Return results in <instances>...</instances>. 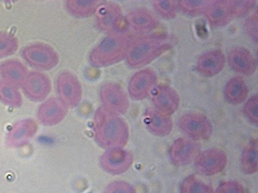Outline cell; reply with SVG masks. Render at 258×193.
<instances>
[{
    "label": "cell",
    "mask_w": 258,
    "mask_h": 193,
    "mask_svg": "<svg viewBox=\"0 0 258 193\" xmlns=\"http://www.w3.org/2000/svg\"><path fill=\"white\" fill-rule=\"evenodd\" d=\"M34 123L30 120L21 122L17 125L18 128H16L13 134V138L14 141H23L29 135V130Z\"/></svg>",
    "instance_id": "cell-35"
},
{
    "label": "cell",
    "mask_w": 258,
    "mask_h": 193,
    "mask_svg": "<svg viewBox=\"0 0 258 193\" xmlns=\"http://www.w3.org/2000/svg\"><path fill=\"white\" fill-rule=\"evenodd\" d=\"M257 140H252L245 148L241 158V167L246 174L256 172L258 167Z\"/></svg>",
    "instance_id": "cell-24"
},
{
    "label": "cell",
    "mask_w": 258,
    "mask_h": 193,
    "mask_svg": "<svg viewBox=\"0 0 258 193\" xmlns=\"http://www.w3.org/2000/svg\"><path fill=\"white\" fill-rule=\"evenodd\" d=\"M228 62L234 71L245 76L252 75L256 70L255 59L249 50L242 47H236L230 50Z\"/></svg>",
    "instance_id": "cell-15"
},
{
    "label": "cell",
    "mask_w": 258,
    "mask_h": 193,
    "mask_svg": "<svg viewBox=\"0 0 258 193\" xmlns=\"http://www.w3.org/2000/svg\"><path fill=\"white\" fill-rule=\"evenodd\" d=\"M178 2L172 0H156L153 3L157 14L163 18L171 20L175 18L178 12Z\"/></svg>",
    "instance_id": "cell-28"
},
{
    "label": "cell",
    "mask_w": 258,
    "mask_h": 193,
    "mask_svg": "<svg viewBox=\"0 0 258 193\" xmlns=\"http://www.w3.org/2000/svg\"><path fill=\"white\" fill-rule=\"evenodd\" d=\"M94 132L97 143L107 149L123 148L128 139L125 121L103 106L99 107L95 114Z\"/></svg>",
    "instance_id": "cell-1"
},
{
    "label": "cell",
    "mask_w": 258,
    "mask_h": 193,
    "mask_svg": "<svg viewBox=\"0 0 258 193\" xmlns=\"http://www.w3.org/2000/svg\"><path fill=\"white\" fill-rule=\"evenodd\" d=\"M132 40L123 32L108 34L94 47L89 55V62L95 68L114 65L125 59Z\"/></svg>",
    "instance_id": "cell-3"
},
{
    "label": "cell",
    "mask_w": 258,
    "mask_h": 193,
    "mask_svg": "<svg viewBox=\"0 0 258 193\" xmlns=\"http://www.w3.org/2000/svg\"><path fill=\"white\" fill-rule=\"evenodd\" d=\"M244 114L247 119L252 124H258V96H251L245 103L244 107Z\"/></svg>",
    "instance_id": "cell-31"
},
{
    "label": "cell",
    "mask_w": 258,
    "mask_h": 193,
    "mask_svg": "<svg viewBox=\"0 0 258 193\" xmlns=\"http://www.w3.org/2000/svg\"><path fill=\"white\" fill-rule=\"evenodd\" d=\"M210 2L209 0H182L178 2V7L185 15L197 17L205 13Z\"/></svg>",
    "instance_id": "cell-27"
},
{
    "label": "cell",
    "mask_w": 258,
    "mask_h": 193,
    "mask_svg": "<svg viewBox=\"0 0 258 193\" xmlns=\"http://www.w3.org/2000/svg\"><path fill=\"white\" fill-rule=\"evenodd\" d=\"M68 107L60 99L50 98L39 107L38 116L46 125H56L61 122L68 113Z\"/></svg>",
    "instance_id": "cell-18"
},
{
    "label": "cell",
    "mask_w": 258,
    "mask_h": 193,
    "mask_svg": "<svg viewBox=\"0 0 258 193\" xmlns=\"http://www.w3.org/2000/svg\"><path fill=\"white\" fill-rule=\"evenodd\" d=\"M125 21L127 26L140 33L151 32L159 25L156 16L145 8H138L129 12L125 18Z\"/></svg>",
    "instance_id": "cell-16"
},
{
    "label": "cell",
    "mask_w": 258,
    "mask_h": 193,
    "mask_svg": "<svg viewBox=\"0 0 258 193\" xmlns=\"http://www.w3.org/2000/svg\"><path fill=\"white\" fill-rule=\"evenodd\" d=\"M95 15L96 24L101 32L109 34L120 32L123 17L119 5L105 2L99 8Z\"/></svg>",
    "instance_id": "cell-8"
},
{
    "label": "cell",
    "mask_w": 258,
    "mask_h": 193,
    "mask_svg": "<svg viewBox=\"0 0 258 193\" xmlns=\"http://www.w3.org/2000/svg\"><path fill=\"white\" fill-rule=\"evenodd\" d=\"M233 17H242L249 13L255 5L253 0H231L229 1Z\"/></svg>",
    "instance_id": "cell-30"
},
{
    "label": "cell",
    "mask_w": 258,
    "mask_h": 193,
    "mask_svg": "<svg viewBox=\"0 0 258 193\" xmlns=\"http://www.w3.org/2000/svg\"><path fill=\"white\" fill-rule=\"evenodd\" d=\"M52 88L51 81L45 74L33 71L28 73L23 88L26 96L34 102L45 100L50 93Z\"/></svg>",
    "instance_id": "cell-12"
},
{
    "label": "cell",
    "mask_w": 258,
    "mask_h": 193,
    "mask_svg": "<svg viewBox=\"0 0 258 193\" xmlns=\"http://www.w3.org/2000/svg\"><path fill=\"white\" fill-rule=\"evenodd\" d=\"M248 89L244 80L241 77L231 78L224 88V96L227 101L232 105H239L247 98Z\"/></svg>",
    "instance_id": "cell-23"
},
{
    "label": "cell",
    "mask_w": 258,
    "mask_h": 193,
    "mask_svg": "<svg viewBox=\"0 0 258 193\" xmlns=\"http://www.w3.org/2000/svg\"><path fill=\"white\" fill-rule=\"evenodd\" d=\"M28 74L27 68L19 60H8L0 65V75L3 80L16 87L23 85Z\"/></svg>",
    "instance_id": "cell-21"
},
{
    "label": "cell",
    "mask_w": 258,
    "mask_h": 193,
    "mask_svg": "<svg viewBox=\"0 0 258 193\" xmlns=\"http://www.w3.org/2000/svg\"><path fill=\"white\" fill-rule=\"evenodd\" d=\"M157 79V75L153 69L146 68L138 71L129 80V95L136 101L146 99L152 92Z\"/></svg>",
    "instance_id": "cell-10"
},
{
    "label": "cell",
    "mask_w": 258,
    "mask_h": 193,
    "mask_svg": "<svg viewBox=\"0 0 258 193\" xmlns=\"http://www.w3.org/2000/svg\"><path fill=\"white\" fill-rule=\"evenodd\" d=\"M257 20V11L256 10L247 19L245 23V29L246 33L255 43H257L258 38Z\"/></svg>",
    "instance_id": "cell-32"
},
{
    "label": "cell",
    "mask_w": 258,
    "mask_h": 193,
    "mask_svg": "<svg viewBox=\"0 0 258 193\" xmlns=\"http://www.w3.org/2000/svg\"><path fill=\"white\" fill-rule=\"evenodd\" d=\"M24 59L32 68L39 71H49L59 62L57 52L44 43H34L25 47L21 52Z\"/></svg>",
    "instance_id": "cell-4"
},
{
    "label": "cell",
    "mask_w": 258,
    "mask_h": 193,
    "mask_svg": "<svg viewBox=\"0 0 258 193\" xmlns=\"http://www.w3.org/2000/svg\"><path fill=\"white\" fill-rule=\"evenodd\" d=\"M104 193H137L135 188L124 181H115L107 186Z\"/></svg>",
    "instance_id": "cell-33"
},
{
    "label": "cell",
    "mask_w": 258,
    "mask_h": 193,
    "mask_svg": "<svg viewBox=\"0 0 258 193\" xmlns=\"http://www.w3.org/2000/svg\"><path fill=\"white\" fill-rule=\"evenodd\" d=\"M133 163L132 154L122 148L107 149L100 159L102 168L112 175H120L131 166Z\"/></svg>",
    "instance_id": "cell-11"
},
{
    "label": "cell",
    "mask_w": 258,
    "mask_h": 193,
    "mask_svg": "<svg viewBox=\"0 0 258 193\" xmlns=\"http://www.w3.org/2000/svg\"><path fill=\"white\" fill-rule=\"evenodd\" d=\"M227 163V156L222 150L210 148L198 154L195 167L200 174L211 176L221 173Z\"/></svg>",
    "instance_id": "cell-9"
},
{
    "label": "cell",
    "mask_w": 258,
    "mask_h": 193,
    "mask_svg": "<svg viewBox=\"0 0 258 193\" xmlns=\"http://www.w3.org/2000/svg\"><path fill=\"white\" fill-rule=\"evenodd\" d=\"M0 101L16 107L23 103L22 97L16 87L4 80H0Z\"/></svg>",
    "instance_id": "cell-25"
},
{
    "label": "cell",
    "mask_w": 258,
    "mask_h": 193,
    "mask_svg": "<svg viewBox=\"0 0 258 193\" xmlns=\"http://www.w3.org/2000/svg\"><path fill=\"white\" fill-rule=\"evenodd\" d=\"M211 26L221 28L227 25L233 18L229 1H211L205 12Z\"/></svg>",
    "instance_id": "cell-20"
},
{
    "label": "cell",
    "mask_w": 258,
    "mask_h": 193,
    "mask_svg": "<svg viewBox=\"0 0 258 193\" xmlns=\"http://www.w3.org/2000/svg\"><path fill=\"white\" fill-rule=\"evenodd\" d=\"M56 87L59 99L68 108H75L82 98V87L78 78L69 71H61L57 75Z\"/></svg>",
    "instance_id": "cell-5"
},
{
    "label": "cell",
    "mask_w": 258,
    "mask_h": 193,
    "mask_svg": "<svg viewBox=\"0 0 258 193\" xmlns=\"http://www.w3.org/2000/svg\"><path fill=\"white\" fill-rule=\"evenodd\" d=\"M172 45L165 35L149 34L132 41L125 58L127 66L141 68L170 50Z\"/></svg>",
    "instance_id": "cell-2"
},
{
    "label": "cell",
    "mask_w": 258,
    "mask_h": 193,
    "mask_svg": "<svg viewBox=\"0 0 258 193\" xmlns=\"http://www.w3.org/2000/svg\"><path fill=\"white\" fill-rule=\"evenodd\" d=\"M18 47V41L15 36L6 32H0V59L13 55Z\"/></svg>",
    "instance_id": "cell-29"
},
{
    "label": "cell",
    "mask_w": 258,
    "mask_h": 193,
    "mask_svg": "<svg viewBox=\"0 0 258 193\" xmlns=\"http://www.w3.org/2000/svg\"><path fill=\"white\" fill-rule=\"evenodd\" d=\"M180 193H214L212 187L195 175L185 178L180 186Z\"/></svg>",
    "instance_id": "cell-26"
},
{
    "label": "cell",
    "mask_w": 258,
    "mask_h": 193,
    "mask_svg": "<svg viewBox=\"0 0 258 193\" xmlns=\"http://www.w3.org/2000/svg\"><path fill=\"white\" fill-rule=\"evenodd\" d=\"M105 2L101 0H68L64 6L72 16L78 18H87L95 15Z\"/></svg>",
    "instance_id": "cell-22"
},
{
    "label": "cell",
    "mask_w": 258,
    "mask_h": 193,
    "mask_svg": "<svg viewBox=\"0 0 258 193\" xmlns=\"http://www.w3.org/2000/svg\"><path fill=\"white\" fill-rule=\"evenodd\" d=\"M144 122L149 131L157 136H166L173 129V121L171 117L156 109H149L146 112Z\"/></svg>",
    "instance_id": "cell-19"
},
{
    "label": "cell",
    "mask_w": 258,
    "mask_h": 193,
    "mask_svg": "<svg viewBox=\"0 0 258 193\" xmlns=\"http://www.w3.org/2000/svg\"><path fill=\"white\" fill-rule=\"evenodd\" d=\"M178 125L181 132L192 140H208L213 133L211 122L200 113H190L183 115L179 120Z\"/></svg>",
    "instance_id": "cell-6"
},
{
    "label": "cell",
    "mask_w": 258,
    "mask_h": 193,
    "mask_svg": "<svg viewBox=\"0 0 258 193\" xmlns=\"http://www.w3.org/2000/svg\"><path fill=\"white\" fill-rule=\"evenodd\" d=\"M215 193H244V188L237 181H228L221 183Z\"/></svg>",
    "instance_id": "cell-34"
},
{
    "label": "cell",
    "mask_w": 258,
    "mask_h": 193,
    "mask_svg": "<svg viewBox=\"0 0 258 193\" xmlns=\"http://www.w3.org/2000/svg\"><path fill=\"white\" fill-rule=\"evenodd\" d=\"M199 149L198 144L195 142L186 138H179L170 148V160L176 166L186 165L197 157Z\"/></svg>",
    "instance_id": "cell-13"
},
{
    "label": "cell",
    "mask_w": 258,
    "mask_h": 193,
    "mask_svg": "<svg viewBox=\"0 0 258 193\" xmlns=\"http://www.w3.org/2000/svg\"><path fill=\"white\" fill-rule=\"evenodd\" d=\"M225 57L219 50H212L202 54L197 62V70L203 76L212 77L224 69Z\"/></svg>",
    "instance_id": "cell-17"
},
{
    "label": "cell",
    "mask_w": 258,
    "mask_h": 193,
    "mask_svg": "<svg viewBox=\"0 0 258 193\" xmlns=\"http://www.w3.org/2000/svg\"><path fill=\"white\" fill-rule=\"evenodd\" d=\"M153 101L156 110L170 116L178 109L180 98L177 91L166 84H161L153 92Z\"/></svg>",
    "instance_id": "cell-14"
},
{
    "label": "cell",
    "mask_w": 258,
    "mask_h": 193,
    "mask_svg": "<svg viewBox=\"0 0 258 193\" xmlns=\"http://www.w3.org/2000/svg\"><path fill=\"white\" fill-rule=\"evenodd\" d=\"M103 107L117 115L124 114L129 108L126 93L117 82L108 81L102 85L99 92Z\"/></svg>",
    "instance_id": "cell-7"
}]
</instances>
